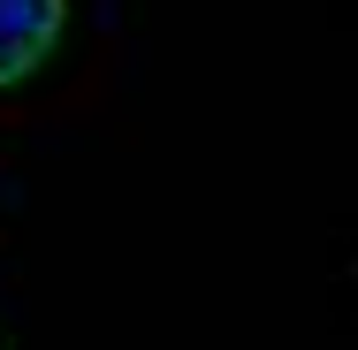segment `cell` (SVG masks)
Returning <instances> with one entry per match:
<instances>
[{"mask_svg": "<svg viewBox=\"0 0 358 350\" xmlns=\"http://www.w3.org/2000/svg\"><path fill=\"white\" fill-rule=\"evenodd\" d=\"M62 23H69V0H0V84L46 69Z\"/></svg>", "mask_w": 358, "mask_h": 350, "instance_id": "1", "label": "cell"}]
</instances>
